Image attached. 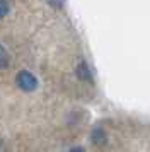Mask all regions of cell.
<instances>
[{"mask_svg":"<svg viewBox=\"0 0 150 152\" xmlns=\"http://www.w3.org/2000/svg\"><path fill=\"white\" fill-rule=\"evenodd\" d=\"M15 82H17V87L24 92H33L38 87V79L27 70H20L15 75Z\"/></svg>","mask_w":150,"mask_h":152,"instance_id":"cell-1","label":"cell"},{"mask_svg":"<svg viewBox=\"0 0 150 152\" xmlns=\"http://www.w3.org/2000/svg\"><path fill=\"white\" fill-rule=\"evenodd\" d=\"M90 140L97 147H104V145L108 144V135H106V132L102 130V128L97 126V128H94V130L90 132Z\"/></svg>","mask_w":150,"mask_h":152,"instance_id":"cell-2","label":"cell"},{"mask_svg":"<svg viewBox=\"0 0 150 152\" xmlns=\"http://www.w3.org/2000/svg\"><path fill=\"white\" fill-rule=\"evenodd\" d=\"M77 77L80 80H87V82H92V74H90V69L85 62H80L79 67H77Z\"/></svg>","mask_w":150,"mask_h":152,"instance_id":"cell-3","label":"cell"},{"mask_svg":"<svg viewBox=\"0 0 150 152\" xmlns=\"http://www.w3.org/2000/svg\"><path fill=\"white\" fill-rule=\"evenodd\" d=\"M9 63H10V58H9V53H7V50L0 45V70H4L9 67Z\"/></svg>","mask_w":150,"mask_h":152,"instance_id":"cell-4","label":"cell"},{"mask_svg":"<svg viewBox=\"0 0 150 152\" xmlns=\"http://www.w3.org/2000/svg\"><path fill=\"white\" fill-rule=\"evenodd\" d=\"M9 9H10L9 2H4V0H0V19H2V17H5V15L9 14Z\"/></svg>","mask_w":150,"mask_h":152,"instance_id":"cell-5","label":"cell"},{"mask_svg":"<svg viewBox=\"0 0 150 152\" xmlns=\"http://www.w3.org/2000/svg\"><path fill=\"white\" fill-rule=\"evenodd\" d=\"M70 152H85L84 147H74V149H70Z\"/></svg>","mask_w":150,"mask_h":152,"instance_id":"cell-6","label":"cell"},{"mask_svg":"<svg viewBox=\"0 0 150 152\" xmlns=\"http://www.w3.org/2000/svg\"><path fill=\"white\" fill-rule=\"evenodd\" d=\"M50 5H53V7H63L65 4H63V2H58V4H56V2H53V4H50Z\"/></svg>","mask_w":150,"mask_h":152,"instance_id":"cell-7","label":"cell"}]
</instances>
